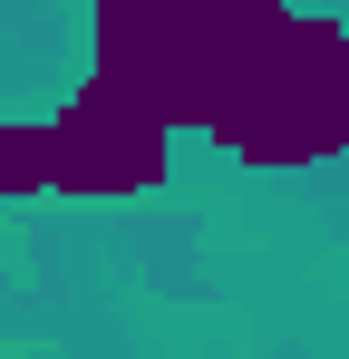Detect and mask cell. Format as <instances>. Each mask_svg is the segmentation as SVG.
Wrapping results in <instances>:
<instances>
[{
	"instance_id": "1",
	"label": "cell",
	"mask_w": 349,
	"mask_h": 359,
	"mask_svg": "<svg viewBox=\"0 0 349 359\" xmlns=\"http://www.w3.org/2000/svg\"><path fill=\"white\" fill-rule=\"evenodd\" d=\"M194 126L214 146H233V156H252V165L340 156V136H349V29L340 20H291V10H242Z\"/></svg>"
}]
</instances>
